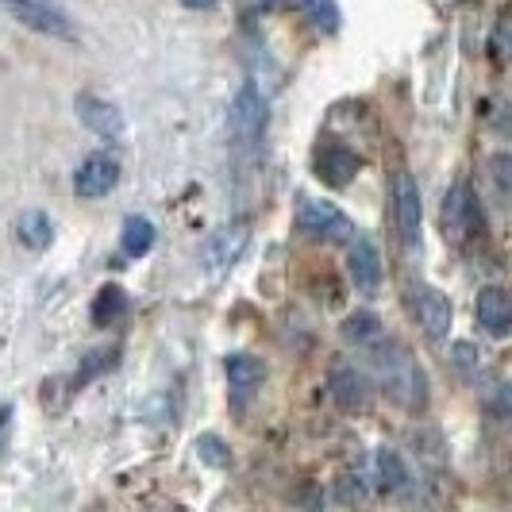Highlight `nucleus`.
Segmentation results:
<instances>
[{
  "mask_svg": "<svg viewBox=\"0 0 512 512\" xmlns=\"http://www.w3.org/2000/svg\"><path fill=\"white\" fill-rule=\"evenodd\" d=\"M370 347H374V366H378V374H382L385 393L412 412L424 409V405H428V378H424V370L416 366V359H412L401 343H382V339H378V343H370Z\"/></svg>",
  "mask_w": 512,
  "mask_h": 512,
  "instance_id": "f257e3e1",
  "label": "nucleus"
},
{
  "mask_svg": "<svg viewBox=\"0 0 512 512\" xmlns=\"http://www.w3.org/2000/svg\"><path fill=\"white\" fill-rule=\"evenodd\" d=\"M393 216H397L405 251L416 255L420 239H424V201H420V185L409 170H397V178H393Z\"/></svg>",
  "mask_w": 512,
  "mask_h": 512,
  "instance_id": "f03ea898",
  "label": "nucleus"
},
{
  "mask_svg": "<svg viewBox=\"0 0 512 512\" xmlns=\"http://www.w3.org/2000/svg\"><path fill=\"white\" fill-rule=\"evenodd\" d=\"M0 8L20 20L24 27L39 31V35H51V39H74V20L62 4L54 0H0Z\"/></svg>",
  "mask_w": 512,
  "mask_h": 512,
  "instance_id": "7ed1b4c3",
  "label": "nucleus"
},
{
  "mask_svg": "<svg viewBox=\"0 0 512 512\" xmlns=\"http://www.w3.org/2000/svg\"><path fill=\"white\" fill-rule=\"evenodd\" d=\"M266 101H262V93L255 89V81H243L239 85V93H235V101H231V131H235V139H239V147H247V151H255L258 143H262V135H266Z\"/></svg>",
  "mask_w": 512,
  "mask_h": 512,
  "instance_id": "20e7f679",
  "label": "nucleus"
},
{
  "mask_svg": "<svg viewBox=\"0 0 512 512\" xmlns=\"http://www.w3.org/2000/svg\"><path fill=\"white\" fill-rule=\"evenodd\" d=\"M297 228L312 235V239H335V243L355 235V224H351V216L343 208L332 205V201H312V197H305L301 208H297Z\"/></svg>",
  "mask_w": 512,
  "mask_h": 512,
  "instance_id": "39448f33",
  "label": "nucleus"
},
{
  "mask_svg": "<svg viewBox=\"0 0 512 512\" xmlns=\"http://www.w3.org/2000/svg\"><path fill=\"white\" fill-rule=\"evenodd\" d=\"M443 228H447V235H455V239H470L478 228H486V220H482V212H478V201H474V189H470L466 181L451 185V193H447Z\"/></svg>",
  "mask_w": 512,
  "mask_h": 512,
  "instance_id": "423d86ee",
  "label": "nucleus"
},
{
  "mask_svg": "<svg viewBox=\"0 0 512 512\" xmlns=\"http://www.w3.org/2000/svg\"><path fill=\"white\" fill-rule=\"evenodd\" d=\"M74 108H77V120L93 131V135L112 139V143L124 139V116H120V108H116L112 101H104V97H97V93H77Z\"/></svg>",
  "mask_w": 512,
  "mask_h": 512,
  "instance_id": "0eeeda50",
  "label": "nucleus"
},
{
  "mask_svg": "<svg viewBox=\"0 0 512 512\" xmlns=\"http://www.w3.org/2000/svg\"><path fill=\"white\" fill-rule=\"evenodd\" d=\"M312 170H316V178L324 181V185L343 189L362 170V158L351 147H343V143H324L320 151L312 154Z\"/></svg>",
  "mask_w": 512,
  "mask_h": 512,
  "instance_id": "6e6552de",
  "label": "nucleus"
},
{
  "mask_svg": "<svg viewBox=\"0 0 512 512\" xmlns=\"http://www.w3.org/2000/svg\"><path fill=\"white\" fill-rule=\"evenodd\" d=\"M116 181H120V162H116L112 154H89V158L77 166L74 189H77V197L97 201V197L116 189Z\"/></svg>",
  "mask_w": 512,
  "mask_h": 512,
  "instance_id": "1a4fd4ad",
  "label": "nucleus"
},
{
  "mask_svg": "<svg viewBox=\"0 0 512 512\" xmlns=\"http://www.w3.org/2000/svg\"><path fill=\"white\" fill-rule=\"evenodd\" d=\"M416 316H420V328L428 332V339H447L451 335L455 308H451V297L436 285H420L416 289Z\"/></svg>",
  "mask_w": 512,
  "mask_h": 512,
  "instance_id": "9d476101",
  "label": "nucleus"
},
{
  "mask_svg": "<svg viewBox=\"0 0 512 512\" xmlns=\"http://www.w3.org/2000/svg\"><path fill=\"white\" fill-rule=\"evenodd\" d=\"M347 274L359 289L362 297H374L382 289V255L370 239H355L351 243V255H347Z\"/></svg>",
  "mask_w": 512,
  "mask_h": 512,
  "instance_id": "9b49d317",
  "label": "nucleus"
},
{
  "mask_svg": "<svg viewBox=\"0 0 512 512\" xmlns=\"http://www.w3.org/2000/svg\"><path fill=\"white\" fill-rule=\"evenodd\" d=\"M474 312H478V324L486 328V335L493 339H505L512 328V301L501 285H486L474 301Z\"/></svg>",
  "mask_w": 512,
  "mask_h": 512,
  "instance_id": "f8f14e48",
  "label": "nucleus"
},
{
  "mask_svg": "<svg viewBox=\"0 0 512 512\" xmlns=\"http://www.w3.org/2000/svg\"><path fill=\"white\" fill-rule=\"evenodd\" d=\"M228 382H231V393L251 397L258 385L266 382V362L255 359V355H231L228 359Z\"/></svg>",
  "mask_w": 512,
  "mask_h": 512,
  "instance_id": "ddd939ff",
  "label": "nucleus"
},
{
  "mask_svg": "<svg viewBox=\"0 0 512 512\" xmlns=\"http://www.w3.org/2000/svg\"><path fill=\"white\" fill-rule=\"evenodd\" d=\"M328 389H332V397L343 405V409H362V405H366V397H370L366 378H362L359 370H351V366L335 370L332 378H328Z\"/></svg>",
  "mask_w": 512,
  "mask_h": 512,
  "instance_id": "4468645a",
  "label": "nucleus"
},
{
  "mask_svg": "<svg viewBox=\"0 0 512 512\" xmlns=\"http://www.w3.org/2000/svg\"><path fill=\"white\" fill-rule=\"evenodd\" d=\"M154 239H158V231H154V224L147 220V216H128L124 220V228H120V247H124V255L128 258H143L154 251Z\"/></svg>",
  "mask_w": 512,
  "mask_h": 512,
  "instance_id": "2eb2a0df",
  "label": "nucleus"
},
{
  "mask_svg": "<svg viewBox=\"0 0 512 512\" xmlns=\"http://www.w3.org/2000/svg\"><path fill=\"white\" fill-rule=\"evenodd\" d=\"M16 235H20V243L31 247V251L51 247V239H54L51 216H47V212H39V208H31V212H24V216L16 220Z\"/></svg>",
  "mask_w": 512,
  "mask_h": 512,
  "instance_id": "dca6fc26",
  "label": "nucleus"
},
{
  "mask_svg": "<svg viewBox=\"0 0 512 512\" xmlns=\"http://www.w3.org/2000/svg\"><path fill=\"white\" fill-rule=\"evenodd\" d=\"M124 312H128V293L120 285H104L101 293H97V301H93V324L97 328H112Z\"/></svg>",
  "mask_w": 512,
  "mask_h": 512,
  "instance_id": "f3484780",
  "label": "nucleus"
},
{
  "mask_svg": "<svg viewBox=\"0 0 512 512\" xmlns=\"http://www.w3.org/2000/svg\"><path fill=\"white\" fill-rule=\"evenodd\" d=\"M343 339H347V343H359V347H370V343L382 339V320H378L370 308L351 312V316L343 320Z\"/></svg>",
  "mask_w": 512,
  "mask_h": 512,
  "instance_id": "a211bd4d",
  "label": "nucleus"
},
{
  "mask_svg": "<svg viewBox=\"0 0 512 512\" xmlns=\"http://www.w3.org/2000/svg\"><path fill=\"white\" fill-rule=\"evenodd\" d=\"M378 478H382V489L385 493H405L409 489V470H405V462H401V455L397 451H389V447H382L378 451Z\"/></svg>",
  "mask_w": 512,
  "mask_h": 512,
  "instance_id": "6ab92c4d",
  "label": "nucleus"
},
{
  "mask_svg": "<svg viewBox=\"0 0 512 512\" xmlns=\"http://www.w3.org/2000/svg\"><path fill=\"white\" fill-rule=\"evenodd\" d=\"M243 247H247V224H243V220L220 231V235L212 239V251H216V262H220V270H224V266H231L235 258L243 255Z\"/></svg>",
  "mask_w": 512,
  "mask_h": 512,
  "instance_id": "aec40b11",
  "label": "nucleus"
},
{
  "mask_svg": "<svg viewBox=\"0 0 512 512\" xmlns=\"http://www.w3.org/2000/svg\"><path fill=\"white\" fill-rule=\"evenodd\" d=\"M297 4L305 8V16L316 27H320L324 35H335V31H339V20H343V12H339V4H335V0H297Z\"/></svg>",
  "mask_w": 512,
  "mask_h": 512,
  "instance_id": "412c9836",
  "label": "nucleus"
},
{
  "mask_svg": "<svg viewBox=\"0 0 512 512\" xmlns=\"http://www.w3.org/2000/svg\"><path fill=\"white\" fill-rule=\"evenodd\" d=\"M112 362H116V351H93L89 359L81 362V370H77V385L93 382V378H97V374H104Z\"/></svg>",
  "mask_w": 512,
  "mask_h": 512,
  "instance_id": "4be33fe9",
  "label": "nucleus"
},
{
  "mask_svg": "<svg viewBox=\"0 0 512 512\" xmlns=\"http://www.w3.org/2000/svg\"><path fill=\"white\" fill-rule=\"evenodd\" d=\"M197 451H201V459H205L208 466H216V470L228 466V447H224L220 436H201L197 439Z\"/></svg>",
  "mask_w": 512,
  "mask_h": 512,
  "instance_id": "5701e85b",
  "label": "nucleus"
},
{
  "mask_svg": "<svg viewBox=\"0 0 512 512\" xmlns=\"http://www.w3.org/2000/svg\"><path fill=\"white\" fill-rule=\"evenodd\" d=\"M8 432H12V405H0V447H4Z\"/></svg>",
  "mask_w": 512,
  "mask_h": 512,
  "instance_id": "b1692460",
  "label": "nucleus"
},
{
  "mask_svg": "<svg viewBox=\"0 0 512 512\" xmlns=\"http://www.w3.org/2000/svg\"><path fill=\"white\" fill-rule=\"evenodd\" d=\"M185 8H193V12H205V8H216L220 0H181Z\"/></svg>",
  "mask_w": 512,
  "mask_h": 512,
  "instance_id": "393cba45",
  "label": "nucleus"
}]
</instances>
